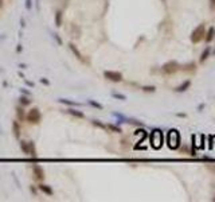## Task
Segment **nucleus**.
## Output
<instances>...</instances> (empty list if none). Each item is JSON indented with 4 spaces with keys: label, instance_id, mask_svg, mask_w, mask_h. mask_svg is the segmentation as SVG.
Instances as JSON below:
<instances>
[{
    "label": "nucleus",
    "instance_id": "obj_1",
    "mask_svg": "<svg viewBox=\"0 0 215 202\" xmlns=\"http://www.w3.org/2000/svg\"><path fill=\"white\" fill-rule=\"evenodd\" d=\"M167 144L171 150H176L180 145V133L177 129H171L167 133Z\"/></svg>",
    "mask_w": 215,
    "mask_h": 202
},
{
    "label": "nucleus",
    "instance_id": "obj_2",
    "mask_svg": "<svg viewBox=\"0 0 215 202\" xmlns=\"http://www.w3.org/2000/svg\"><path fill=\"white\" fill-rule=\"evenodd\" d=\"M204 37H206V26H204V23H202L198 27H195L194 31L191 32V42L199 43L204 39Z\"/></svg>",
    "mask_w": 215,
    "mask_h": 202
},
{
    "label": "nucleus",
    "instance_id": "obj_3",
    "mask_svg": "<svg viewBox=\"0 0 215 202\" xmlns=\"http://www.w3.org/2000/svg\"><path fill=\"white\" fill-rule=\"evenodd\" d=\"M149 142H150V144H152V147L155 148V150H159V148L163 145V132H161L160 129H155V131H152L150 137H149Z\"/></svg>",
    "mask_w": 215,
    "mask_h": 202
},
{
    "label": "nucleus",
    "instance_id": "obj_4",
    "mask_svg": "<svg viewBox=\"0 0 215 202\" xmlns=\"http://www.w3.org/2000/svg\"><path fill=\"white\" fill-rule=\"evenodd\" d=\"M40 117H42V115H40V110L38 109V108L30 109L28 113L26 115V120L31 124H38L40 121Z\"/></svg>",
    "mask_w": 215,
    "mask_h": 202
},
{
    "label": "nucleus",
    "instance_id": "obj_5",
    "mask_svg": "<svg viewBox=\"0 0 215 202\" xmlns=\"http://www.w3.org/2000/svg\"><path fill=\"white\" fill-rule=\"evenodd\" d=\"M20 148L23 151V154L30 155L32 158L36 156V150H35V144L32 142H20Z\"/></svg>",
    "mask_w": 215,
    "mask_h": 202
},
{
    "label": "nucleus",
    "instance_id": "obj_6",
    "mask_svg": "<svg viewBox=\"0 0 215 202\" xmlns=\"http://www.w3.org/2000/svg\"><path fill=\"white\" fill-rule=\"evenodd\" d=\"M179 69H180V66L176 61H169V62H167V63H164L163 67H161L163 73H165V74H173V73H176Z\"/></svg>",
    "mask_w": 215,
    "mask_h": 202
},
{
    "label": "nucleus",
    "instance_id": "obj_7",
    "mask_svg": "<svg viewBox=\"0 0 215 202\" xmlns=\"http://www.w3.org/2000/svg\"><path fill=\"white\" fill-rule=\"evenodd\" d=\"M104 77L113 82H121L122 81V74L120 72H114V70H105Z\"/></svg>",
    "mask_w": 215,
    "mask_h": 202
},
{
    "label": "nucleus",
    "instance_id": "obj_8",
    "mask_svg": "<svg viewBox=\"0 0 215 202\" xmlns=\"http://www.w3.org/2000/svg\"><path fill=\"white\" fill-rule=\"evenodd\" d=\"M32 171H34V175H35V178H36L38 180H43V179H44V171H43L42 166L35 164V166L32 167Z\"/></svg>",
    "mask_w": 215,
    "mask_h": 202
},
{
    "label": "nucleus",
    "instance_id": "obj_9",
    "mask_svg": "<svg viewBox=\"0 0 215 202\" xmlns=\"http://www.w3.org/2000/svg\"><path fill=\"white\" fill-rule=\"evenodd\" d=\"M69 48L71 50V53L74 54L75 57H77V59H79V61H83V57H82V54L79 53V50L77 48V46L74 45V43H69Z\"/></svg>",
    "mask_w": 215,
    "mask_h": 202
},
{
    "label": "nucleus",
    "instance_id": "obj_10",
    "mask_svg": "<svg viewBox=\"0 0 215 202\" xmlns=\"http://www.w3.org/2000/svg\"><path fill=\"white\" fill-rule=\"evenodd\" d=\"M38 189H39L40 191H43V193L46 194V195H53V189L50 187V186H47V185H43V183H40L39 186H38Z\"/></svg>",
    "mask_w": 215,
    "mask_h": 202
},
{
    "label": "nucleus",
    "instance_id": "obj_11",
    "mask_svg": "<svg viewBox=\"0 0 215 202\" xmlns=\"http://www.w3.org/2000/svg\"><path fill=\"white\" fill-rule=\"evenodd\" d=\"M190 86H191V81H188V80H187V81H184V82H183L182 85L177 86V88L175 89V90L179 92V93H180V92H185L188 88H190Z\"/></svg>",
    "mask_w": 215,
    "mask_h": 202
},
{
    "label": "nucleus",
    "instance_id": "obj_12",
    "mask_svg": "<svg viewBox=\"0 0 215 202\" xmlns=\"http://www.w3.org/2000/svg\"><path fill=\"white\" fill-rule=\"evenodd\" d=\"M214 34H215V28H214V27H211L208 31H206V37H204L206 42H211V40L214 39Z\"/></svg>",
    "mask_w": 215,
    "mask_h": 202
},
{
    "label": "nucleus",
    "instance_id": "obj_13",
    "mask_svg": "<svg viewBox=\"0 0 215 202\" xmlns=\"http://www.w3.org/2000/svg\"><path fill=\"white\" fill-rule=\"evenodd\" d=\"M12 131L15 137H20V125L18 124V121H13L12 123Z\"/></svg>",
    "mask_w": 215,
    "mask_h": 202
},
{
    "label": "nucleus",
    "instance_id": "obj_14",
    "mask_svg": "<svg viewBox=\"0 0 215 202\" xmlns=\"http://www.w3.org/2000/svg\"><path fill=\"white\" fill-rule=\"evenodd\" d=\"M55 26L56 27L62 26V11L61 10H58L55 12Z\"/></svg>",
    "mask_w": 215,
    "mask_h": 202
},
{
    "label": "nucleus",
    "instance_id": "obj_15",
    "mask_svg": "<svg viewBox=\"0 0 215 202\" xmlns=\"http://www.w3.org/2000/svg\"><path fill=\"white\" fill-rule=\"evenodd\" d=\"M67 113H70V115L75 116V117H81V119L85 117L83 112H81V110H78V109H69V110H67Z\"/></svg>",
    "mask_w": 215,
    "mask_h": 202
},
{
    "label": "nucleus",
    "instance_id": "obj_16",
    "mask_svg": "<svg viewBox=\"0 0 215 202\" xmlns=\"http://www.w3.org/2000/svg\"><path fill=\"white\" fill-rule=\"evenodd\" d=\"M210 51H211V50H210V47H206V50H204L203 53H202V55H200V62H204L207 58H208Z\"/></svg>",
    "mask_w": 215,
    "mask_h": 202
},
{
    "label": "nucleus",
    "instance_id": "obj_17",
    "mask_svg": "<svg viewBox=\"0 0 215 202\" xmlns=\"http://www.w3.org/2000/svg\"><path fill=\"white\" fill-rule=\"evenodd\" d=\"M106 128L108 129H110L112 132H117V133H121V128H118V127H116V125H113V124H108L106 125Z\"/></svg>",
    "mask_w": 215,
    "mask_h": 202
},
{
    "label": "nucleus",
    "instance_id": "obj_18",
    "mask_svg": "<svg viewBox=\"0 0 215 202\" xmlns=\"http://www.w3.org/2000/svg\"><path fill=\"white\" fill-rule=\"evenodd\" d=\"M59 102H62V104H67V105H79V102H75V101H69V100H66V98H59L58 100Z\"/></svg>",
    "mask_w": 215,
    "mask_h": 202
},
{
    "label": "nucleus",
    "instance_id": "obj_19",
    "mask_svg": "<svg viewBox=\"0 0 215 202\" xmlns=\"http://www.w3.org/2000/svg\"><path fill=\"white\" fill-rule=\"evenodd\" d=\"M19 101H20V104L24 105V107H26V105H30V104H31V100H28V97H24V96H22L20 98H19Z\"/></svg>",
    "mask_w": 215,
    "mask_h": 202
},
{
    "label": "nucleus",
    "instance_id": "obj_20",
    "mask_svg": "<svg viewBox=\"0 0 215 202\" xmlns=\"http://www.w3.org/2000/svg\"><path fill=\"white\" fill-rule=\"evenodd\" d=\"M16 115H18V119L19 120H24V110L22 109V108H18V109H16Z\"/></svg>",
    "mask_w": 215,
    "mask_h": 202
},
{
    "label": "nucleus",
    "instance_id": "obj_21",
    "mask_svg": "<svg viewBox=\"0 0 215 202\" xmlns=\"http://www.w3.org/2000/svg\"><path fill=\"white\" fill-rule=\"evenodd\" d=\"M89 104H90L91 107H94V108H98V109H102V105L99 104V102L94 101V100H89Z\"/></svg>",
    "mask_w": 215,
    "mask_h": 202
},
{
    "label": "nucleus",
    "instance_id": "obj_22",
    "mask_svg": "<svg viewBox=\"0 0 215 202\" xmlns=\"http://www.w3.org/2000/svg\"><path fill=\"white\" fill-rule=\"evenodd\" d=\"M91 124H93V125H97V127H99V128H102V129H108V128H106V125H104V124H101L98 120H91Z\"/></svg>",
    "mask_w": 215,
    "mask_h": 202
},
{
    "label": "nucleus",
    "instance_id": "obj_23",
    "mask_svg": "<svg viewBox=\"0 0 215 202\" xmlns=\"http://www.w3.org/2000/svg\"><path fill=\"white\" fill-rule=\"evenodd\" d=\"M142 90H144V92H155L156 88H155V86H144V88H142Z\"/></svg>",
    "mask_w": 215,
    "mask_h": 202
},
{
    "label": "nucleus",
    "instance_id": "obj_24",
    "mask_svg": "<svg viewBox=\"0 0 215 202\" xmlns=\"http://www.w3.org/2000/svg\"><path fill=\"white\" fill-rule=\"evenodd\" d=\"M31 7H32V0H26V8L31 10Z\"/></svg>",
    "mask_w": 215,
    "mask_h": 202
},
{
    "label": "nucleus",
    "instance_id": "obj_25",
    "mask_svg": "<svg viewBox=\"0 0 215 202\" xmlns=\"http://www.w3.org/2000/svg\"><path fill=\"white\" fill-rule=\"evenodd\" d=\"M113 96H114V97H117V98H120V100H125V96H122V94H118V93H113Z\"/></svg>",
    "mask_w": 215,
    "mask_h": 202
},
{
    "label": "nucleus",
    "instance_id": "obj_26",
    "mask_svg": "<svg viewBox=\"0 0 215 202\" xmlns=\"http://www.w3.org/2000/svg\"><path fill=\"white\" fill-rule=\"evenodd\" d=\"M210 7H211L212 10H215V0H210Z\"/></svg>",
    "mask_w": 215,
    "mask_h": 202
},
{
    "label": "nucleus",
    "instance_id": "obj_27",
    "mask_svg": "<svg viewBox=\"0 0 215 202\" xmlns=\"http://www.w3.org/2000/svg\"><path fill=\"white\" fill-rule=\"evenodd\" d=\"M1 7H3V0H0V10H1Z\"/></svg>",
    "mask_w": 215,
    "mask_h": 202
}]
</instances>
